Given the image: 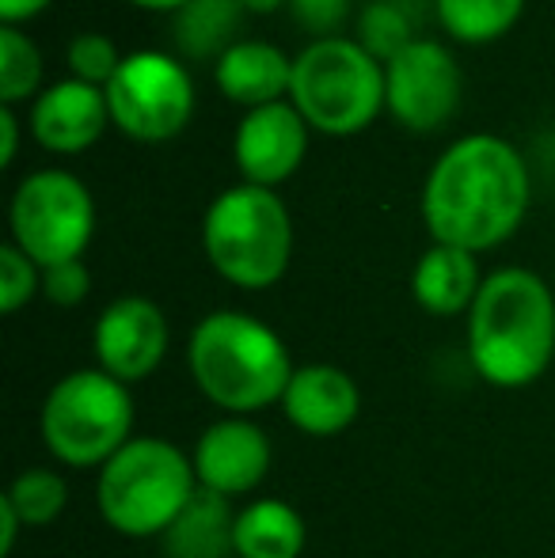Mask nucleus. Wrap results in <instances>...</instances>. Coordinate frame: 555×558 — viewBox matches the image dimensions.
<instances>
[{"instance_id": "f257e3e1", "label": "nucleus", "mask_w": 555, "mask_h": 558, "mask_svg": "<svg viewBox=\"0 0 555 558\" xmlns=\"http://www.w3.org/2000/svg\"><path fill=\"white\" fill-rule=\"evenodd\" d=\"M533 198L526 156L498 133L453 141L422 183V221L434 243L491 251L521 228Z\"/></svg>"}, {"instance_id": "393cba45", "label": "nucleus", "mask_w": 555, "mask_h": 558, "mask_svg": "<svg viewBox=\"0 0 555 558\" xmlns=\"http://www.w3.org/2000/svg\"><path fill=\"white\" fill-rule=\"evenodd\" d=\"M122 61L126 58L119 53V46L107 35H99V31H84V35H76L69 43V69H73V76L84 84H96V88H107L114 81Z\"/></svg>"}, {"instance_id": "6ab92c4d", "label": "nucleus", "mask_w": 555, "mask_h": 558, "mask_svg": "<svg viewBox=\"0 0 555 558\" xmlns=\"http://www.w3.org/2000/svg\"><path fill=\"white\" fill-rule=\"evenodd\" d=\"M237 558H301L309 544L304 517L281 498H255L237 509Z\"/></svg>"}, {"instance_id": "0eeeda50", "label": "nucleus", "mask_w": 555, "mask_h": 558, "mask_svg": "<svg viewBox=\"0 0 555 558\" xmlns=\"http://www.w3.org/2000/svg\"><path fill=\"white\" fill-rule=\"evenodd\" d=\"M289 104L331 137H350L385 111V65L358 38H316L293 58Z\"/></svg>"}, {"instance_id": "f8f14e48", "label": "nucleus", "mask_w": 555, "mask_h": 558, "mask_svg": "<svg viewBox=\"0 0 555 558\" xmlns=\"http://www.w3.org/2000/svg\"><path fill=\"white\" fill-rule=\"evenodd\" d=\"M191 460L202 490L232 501L255 494L267 483L270 463H275V445H270L267 429L260 422L225 414L198 434Z\"/></svg>"}, {"instance_id": "5701e85b", "label": "nucleus", "mask_w": 555, "mask_h": 558, "mask_svg": "<svg viewBox=\"0 0 555 558\" xmlns=\"http://www.w3.org/2000/svg\"><path fill=\"white\" fill-rule=\"evenodd\" d=\"M43 88V53L31 35L4 23L0 27V107L31 99Z\"/></svg>"}, {"instance_id": "412c9836", "label": "nucleus", "mask_w": 555, "mask_h": 558, "mask_svg": "<svg viewBox=\"0 0 555 558\" xmlns=\"http://www.w3.org/2000/svg\"><path fill=\"white\" fill-rule=\"evenodd\" d=\"M437 23L457 43H495L526 12V0H434Z\"/></svg>"}, {"instance_id": "c756f323", "label": "nucleus", "mask_w": 555, "mask_h": 558, "mask_svg": "<svg viewBox=\"0 0 555 558\" xmlns=\"http://www.w3.org/2000/svg\"><path fill=\"white\" fill-rule=\"evenodd\" d=\"M15 148H20V122H15L12 107H0V163L15 160Z\"/></svg>"}, {"instance_id": "4be33fe9", "label": "nucleus", "mask_w": 555, "mask_h": 558, "mask_svg": "<svg viewBox=\"0 0 555 558\" xmlns=\"http://www.w3.org/2000/svg\"><path fill=\"white\" fill-rule=\"evenodd\" d=\"M4 498L15 506V513H20V521L27 524V529H46V524H53L65 513L69 483H65V475L53 468H27L12 478Z\"/></svg>"}, {"instance_id": "9b49d317", "label": "nucleus", "mask_w": 555, "mask_h": 558, "mask_svg": "<svg viewBox=\"0 0 555 558\" xmlns=\"http://www.w3.org/2000/svg\"><path fill=\"white\" fill-rule=\"evenodd\" d=\"M168 316L160 304L148 296L126 293L114 296L104 312H99L96 327H92V350H96V368L111 373L122 384H141L164 365L168 357Z\"/></svg>"}, {"instance_id": "1a4fd4ad", "label": "nucleus", "mask_w": 555, "mask_h": 558, "mask_svg": "<svg viewBox=\"0 0 555 558\" xmlns=\"http://www.w3.org/2000/svg\"><path fill=\"white\" fill-rule=\"evenodd\" d=\"M111 122L126 137L160 145L183 133L194 114V81L183 61L160 50H134L107 84Z\"/></svg>"}, {"instance_id": "aec40b11", "label": "nucleus", "mask_w": 555, "mask_h": 558, "mask_svg": "<svg viewBox=\"0 0 555 558\" xmlns=\"http://www.w3.org/2000/svg\"><path fill=\"white\" fill-rule=\"evenodd\" d=\"M244 12L240 0H186L179 12H171V38L186 58H221L229 50V38Z\"/></svg>"}, {"instance_id": "473e14b6", "label": "nucleus", "mask_w": 555, "mask_h": 558, "mask_svg": "<svg viewBox=\"0 0 555 558\" xmlns=\"http://www.w3.org/2000/svg\"><path fill=\"white\" fill-rule=\"evenodd\" d=\"M240 4L248 8V12H275V8H281V4H289V0H240Z\"/></svg>"}, {"instance_id": "20e7f679", "label": "nucleus", "mask_w": 555, "mask_h": 558, "mask_svg": "<svg viewBox=\"0 0 555 558\" xmlns=\"http://www.w3.org/2000/svg\"><path fill=\"white\" fill-rule=\"evenodd\" d=\"M194 494V460L168 437H134L99 468L96 478L99 517L126 539L164 536Z\"/></svg>"}, {"instance_id": "dca6fc26", "label": "nucleus", "mask_w": 555, "mask_h": 558, "mask_svg": "<svg viewBox=\"0 0 555 558\" xmlns=\"http://www.w3.org/2000/svg\"><path fill=\"white\" fill-rule=\"evenodd\" d=\"M214 81L225 99L255 111V107L278 104V99L289 96L293 58H286L275 43L244 38V43H232L229 50L214 61Z\"/></svg>"}, {"instance_id": "f03ea898", "label": "nucleus", "mask_w": 555, "mask_h": 558, "mask_svg": "<svg viewBox=\"0 0 555 558\" xmlns=\"http://www.w3.org/2000/svg\"><path fill=\"white\" fill-rule=\"evenodd\" d=\"M555 357V289L529 266H503L483 278L468 312V361L480 380L521 391Z\"/></svg>"}, {"instance_id": "f3484780", "label": "nucleus", "mask_w": 555, "mask_h": 558, "mask_svg": "<svg viewBox=\"0 0 555 558\" xmlns=\"http://www.w3.org/2000/svg\"><path fill=\"white\" fill-rule=\"evenodd\" d=\"M483 289L480 258L472 251L449 247V243H434L419 255L415 270H411V296L422 312L437 319L468 316Z\"/></svg>"}, {"instance_id": "2eb2a0df", "label": "nucleus", "mask_w": 555, "mask_h": 558, "mask_svg": "<svg viewBox=\"0 0 555 558\" xmlns=\"http://www.w3.org/2000/svg\"><path fill=\"white\" fill-rule=\"evenodd\" d=\"M107 122H111V107H107V92L96 84H84L76 76L50 84L35 96L31 107V133L43 148L61 156H76L92 148L104 137Z\"/></svg>"}, {"instance_id": "39448f33", "label": "nucleus", "mask_w": 555, "mask_h": 558, "mask_svg": "<svg viewBox=\"0 0 555 558\" xmlns=\"http://www.w3.org/2000/svg\"><path fill=\"white\" fill-rule=\"evenodd\" d=\"M202 251L229 286L260 293L286 278L293 258V221L278 191L237 183L202 217Z\"/></svg>"}, {"instance_id": "a211bd4d", "label": "nucleus", "mask_w": 555, "mask_h": 558, "mask_svg": "<svg viewBox=\"0 0 555 558\" xmlns=\"http://www.w3.org/2000/svg\"><path fill=\"white\" fill-rule=\"evenodd\" d=\"M237 509L221 494H209L198 486L191 506L171 521L164 532V555L168 558H237Z\"/></svg>"}, {"instance_id": "423d86ee", "label": "nucleus", "mask_w": 555, "mask_h": 558, "mask_svg": "<svg viewBox=\"0 0 555 558\" xmlns=\"http://www.w3.org/2000/svg\"><path fill=\"white\" fill-rule=\"evenodd\" d=\"M43 445L61 468H104L122 445L134 441V396L130 384L104 368H73L43 399L38 411Z\"/></svg>"}, {"instance_id": "7c9ffc66", "label": "nucleus", "mask_w": 555, "mask_h": 558, "mask_svg": "<svg viewBox=\"0 0 555 558\" xmlns=\"http://www.w3.org/2000/svg\"><path fill=\"white\" fill-rule=\"evenodd\" d=\"M53 0H0V20L4 23H20V20H31V15H38L43 8H50Z\"/></svg>"}, {"instance_id": "ddd939ff", "label": "nucleus", "mask_w": 555, "mask_h": 558, "mask_svg": "<svg viewBox=\"0 0 555 558\" xmlns=\"http://www.w3.org/2000/svg\"><path fill=\"white\" fill-rule=\"evenodd\" d=\"M309 130L312 125L289 99L248 111L232 137V160H237L244 183L270 186V191L286 183L309 153Z\"/></svg>"}, {"instance_id": "4468645a", "label": "nucleus", "mask_w": 555, "mask_h": 558, "mask_svg": "<svg viewBox=\"0 0 555 558\" xmlns=\"http://www.w3.org/2000/svg\"><path fill=\"white\" fill-rule=\"evenodd\" d=\"M278 407L297 434L324 441V437L347 434L358 422V414H362V388H358V380L347 368L312 361V365L293 368Z\"/></svg>"}, {"instance_id": "9d476101", "label": "nucleus", "mask_w": 555, "mask_h": 558, "mask_svg": "<svg viewBox=\"0 0 555 558\" xmlns=\"http://www.w3.org/2000/svg\"><path fill=\"white\" fill-rule=\"evenodd\" d=\"M460 104V65L437 38H415L385 61V111L415 133L442 130Z\"/></svg>"}, {"instance_id": "cd10ccee", "label": "nucleus", "mask_w": 555, "mask_h": 558, "mask_svg": "<svg viewBox=\"0 0 555 558\" xmlns=\"http://www.w3.org/2000/svg\"><path fill=\"white\" fill-rule=\"evenodd\" d=\"M350 4L354 0H289V15L301 31H309L312 43L316 38H335L339 35V23H347Z\"/></svg>"}, {"instance_id": "2f4dec72", "label": "nucleus", "mask_w": 555, "mask_h": 558, "mask_svg": "<svg viewBox=\"0 0 555 558\" xmlns=\"http://www.w3.org/2000/svg\"><path fill=\"white\" fill-rule=\"evenodd\" d=\"M130 4L148 8V12H179V8H183L186 0H130Z\"/></svg>"}, {"instance_id": "bb28decb", "label": "nucleus", "mask_w": 555, "mask_h": 558, "mask_svg": "<svg viewBox=\"0 0 555 558\" xmlns=\"http://www.w3.org/2000/svg\"><path fill=\"white\" fill-rule=\"evenodd\" d=\"M92 293V274L84 266V258H73V263H58L43 270V296L58 308H76L84 304Z\"/></svg>"}, {"instance_id": "6e6552de", "label": "nucleus", "mask_w": 555, "mask_h": 558, "mask_svg": "<svg viewBox=\"0 0 555 558\" xmlns=\"http://www.w3.org/2000/svg\"><path fill=\"white\" fill-rule=\"evenodd\" d=\"M12 243L38 266L73 263L88 251L96 235V198L92 191L61 168H43L20 179L8 206Z\"/></svg>"}, {"instance_id": "7ed1b4c3", "label": "nucleus", "mask_w": 555, "mask_h": 558, "mask_svg": "<svg viewBox=\"0 0 555 558\" xmlns=\"http://www.w3.org/2000/svg\"><path fill=\"white\" fill-rule=\"evenodd\" d=\"M191 380L217 411L252 418L281 403L293 376V357L275 327L237 308L209 312L186 342Z\"/></svg>"}, {"instance_id": "c85d7f7f", "label": "nucleus", "mask_w": 555, "mask_h": 558, "mask_svg": "<svg viewBox=\"0 0 555 558\" xmlns=\"http://www.w3.org/2000/svg\"><path fill=\"white\" fill-rule=\"evenodd\" d=\"M27 529V524L20 521V513H15L12 501L0 494V558H8L15 551V539H20V532Z\"/></svg>"}, {"instance_id": "b1692460", "label": "nucleus", "mask_w": 555, "mask_h": 558, "mask_svg": "<svg viewBox=\"0 0 555 558\" xmlns=\"http://www.w3.org/2000/svg\"><path fill=\"white\" fill-rule=\"evenodd\" d=\"M354 38L385 65L403 46L415 43V31H411V20L400 4H393V0H370V4L358 12Z\"/></svg>"}, {"instance_id": "a878e982", "label": "nucleus", "mask_w": 555, "mask_h": 558, "mask_svg": "<svg viewBox=\"0 0 555 558\" xmlns=\"http://www.w3.org/2000/svg\"><path fill=\"white\" fill-rule=\"evenodd\" d=\"M35 293H43V266L8 240L0 247V312L15 316Z\"/></svg>"}]
</instances>
